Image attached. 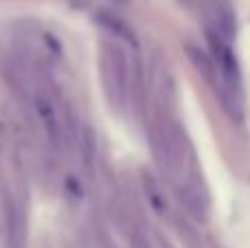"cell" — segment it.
I'll list each match as a JSON object with an SVG mask.
<instances>
[{
    "label": "cell",
    "instance_id": "1",
    "mask_svg": "<svg viewBox=\"0 0 250 248\" xmlns=\"http://www.w3.org/2000/svg\"><path fill=\"white\" fill-rule=\"evenodd\" d=\"M29 99L31 108L35 112V119H38L40 127L46 134V141L55 149H62L66 143V123L55 90L48 86L46 79L38 77L33 86L29 88Z\"/></svg>",
    "mask_w": 250,
    "mask_h": 248
},
{
    "label": "cell",
    "instance_id": "4",
    "mask_svg": "<svg viewBox=\"0 0 250 248\" xmlns=\"http://www.w3.org/2000/svg\"><path fill=\"white\" fill-rule=\"evenodd\" d=\"M99 20H101V24H105L110 31H114L117 35H121L123 40H127L129 44H134V35H132V31L127 29V26L123 24L119 18H114V16H110V13H101L99 16Z\"/></svg>",
    "mask_w": 250,
    "mask_h": 248
},
{
    "label": "cell",
    "instance_id": "3",
    "mask_svg": "<svg viewBox=\"0 0 250 248\" xmlns=\"http://www.w3.org/2000/svg\"><path fill=\"white\" fill-rule=\"evenodd\" d=\"M208 35L224 40L230 44V40L237 33L235 11L229 0H208Z\"/></svg>",
    "mask_w": 250,
    "mask_h": 248
},
{
    "label": "cell",
    "instance_id": "2",
    "mask_svg": "<svg viewBox=\"0 0 250 248\" xmlns=\"http://www.w3.org/2000/svg\"><path fill=\"white\" fill-rule=\"evenodd\" d=\"M101 79H104L105 97L112 103V108L123 110L129 90V70L119 44H101Z\"/></svg>",
    "mask_w": 250,
    "mask_h": 248
}]
</instances>
